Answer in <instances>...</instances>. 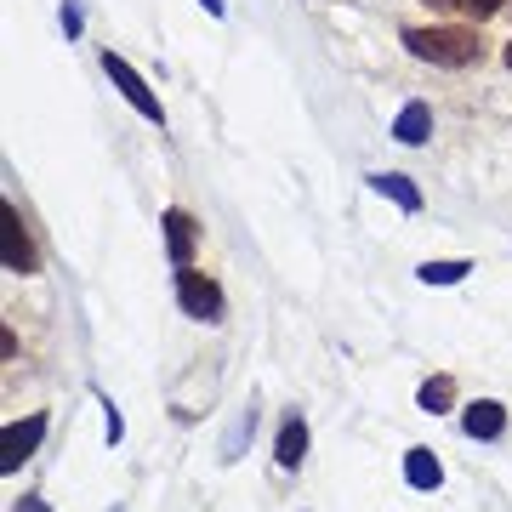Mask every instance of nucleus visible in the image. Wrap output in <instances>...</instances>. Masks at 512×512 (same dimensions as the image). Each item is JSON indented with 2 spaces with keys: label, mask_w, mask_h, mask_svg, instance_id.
<instances>
[{
  "label": "nucleus",
  "mask_w": 512,
  "mask_h": 512,
  "mask_svg": "<svg viewBox=\"0 0 512 512\" xmlns=\"http://www.w3.org/2000/svg\"><path fill=\"white\" fill-rule=\"evenodd\" d=\"M0 222H6V239H0V251H6V274H35V245H29V234H23L18 205H0Z\"/></svg>",
  "instance_id": "nucleus-5"
},
{
  "label": "nucleus",
  "mask_w": 512,
  "mask_h": 512,
  "mask_svg": "<svg viewBox=\"0 0 512 512\" xmlns=\"http://www.w3.org/2000/svg\"><path fill=\"white\" fill-rule=\"evenodd\" d=\"M427 6H433V12H450V0H427Z\"/></svg>",
  "instance_id": "nucleus-17"
},
{
  "label": "nucleus",
  "mask_w": 512,
  "mask_h": 512,
  "mask_svg": "<svg viewBox=\"0 0 512 512\" xmlns=\"http://www.w3.org/2000/svg\"><path fill=\"white\" fill-rule=\"evenodd\" d=\"M302 456H308V421L291 416L285 427H279V450H274V461H279V467H302Z\"/></svg>",
  "instance_id": "nucleus-10"
},
{
  "label": "nucleus",
  "mask_w": 512,
  "mask_h": 512,
  "mask_svg": "<svg viewBox=\"0 0 512 512\" xmlns=\"http://www.w3.org/2000/svg\"><path fill=\"white\" fill-rule=\"evenodd\" d=\"M177 302H183L188 319H205V325H217L222 319V285L211 274H200L194 262L177 268Z\"/></svg>",
  "instance_id": "nucleus-2"
},
{
  "label": "nucleus",
  "mask_w": 512,
  "mask_h": 512,
  "mask_svg": "<svg viewBox=\"0 0 512 512\" xmlns=\"http://www.w3.org/2000/svg\"><path fill=\"white\" fill-rule=\"evenodd\" d=\"M416 274H421V285H461L473 274V262H421Z\"/></svg>",
  "instance_id": "nucleus-13"
},
{
  "label": "nucleus",
  "mask_w": 512,
  "mask_h": 512,
  "mask_svg": "<svg viewBox=\"0 0 512 512\" xmlns=\"http://www.w3.org/2000/svg\"><path fill=\"white\" fill-rule=\"evenodd\" d=\"M450 12H461V18L484 23V18H495V12H501V0H450Z\"/></svg>",
  "instance_id": "nucleus-14"
},
{
  "label": "nucleus",
  "mask_w": 512,
  "mask_h": 512,
  "mask_svg": "<svg viewBox=\"0 0 512 512\" xmlns=\"http://www.w3.org/2000/svg\"><path fill=\"white\" fill-rule=\"evenodd\" d=\"M507 69H512V46H507Z\"/></svg>",
  "instance_id": "nucleus-18"
},
{
  "label": "nucleus",
  "mask_w": 512,
  "mask_h": 512,
  "mask_svg": "<svg viewBox=\"0 0 512 512\" xmlns=\"http://www.w3.org/2000/svg\"><path fill=\"white\" fill-rule=\"evenodd\" d=\"M416 404L427 410V416H444V410L456 404V382H450V376H427L421 393H416Z\"/></svg>",
  "instance_id": "nucleus-12"
},
{
  "label": "nucleus",
  "mask_w": 512,
  "mask_h": 512,
  "mask_svg": "<svg viewBox=\"0 0 512 512\" xmlns=\"http://www.w3.org/2000/svg\"><path fill=\"white\" fill-rule=\"evenodd\" d=\"M194 245H200V222L188 217L183 205H171V211H165V251H171V262H177V268H188Z\"/></svg>",
  "instance_id": "nucleus-6"
},
{
  "label": "nucleus",
  "mask_w": 512,
  "mask_h": 512,
  "mask_svg": "<svg viewBox=\"0 0 512 512\" xmlns=\"http://www.w3.org/2000/svg\"><path fill=\"white\" fill-rule=\"evenodd\" d=\"M205 12H211V18H222V0H200Z\"/></svg>",
  "instance_id": "nucleus-16"
},
{
  "label": "nucleus",
  "mask_w": 512,
  "mask_h": 512,
  "mask_svg": "<svg viewBox=\"0 0 512 512\" xmlns=\"http://www.w3.org/2000/svg\"><path fill=\"white\" fill-rule=\"evenodd\" d=\"M370 188H376L382 200H393L399 211H421V188L410 183V177H399V171H376V177H370Z\"/></svg>",
  "instance_id": "nucleus-9"
},
{
  "label": "nucleus",
  "mask_w": 512,
  "mask_h": 512,
  "mask_svg": "<svg viewBox=\"0 0 512 512\" xmlns=\"http://www.w3.org/2000/svg\"><path fill=\"white\" fill-rule=\"evenodd\" d=\"M393 137H399V143H427V137H433V109H427V103H404L399 109V120H393Z\"/></svg>",
  "instance_id": "nucleus-8"
},
{
  "label": "nucleus",
  "mask_w": 512,
  "mask_h": 512,
  "mask_svg": "<svg viewBox=\"0 0 512 512\" xmlns=\"http://www.w3.org/2000/svg\"><path fill=\"white\" fill-rule=\"evenodd\" d=\"M461 427H467V439H501L507 433V410L495 399H478L461 410Z\"/></svg>",
  "instance_id": "nucleus-7"
},
{
  "label": "nucleus",
  "mask_w": 512,
  "mask_h": 512,
  "mask_svg": "<svg viewBox=\"0 0 512 512\" xmlns=\"http://www.w3.org/2000/svg\"><path fill=\"white\" fill-rule=\"evenodd\" d=\"M404 478H410V490H439L444 467H439L433 450H410V456H404Z\"/></svg>",
  "instance_id": "nucleus-11"
},
{
  "label": "nucleus",
  "mask_w": 512,
  "mask_h": 512,
  "mask_svg": "<svg viewBox=\"0 0 512 512\" xmlns=\"http://www.w3.org/2000/svg\"><path fill=\"white\" fill-rule=\"evenodd\" d=\"M404 46H410L421 63H439V69H467V63L484 57L478 29H450V23H433V29H404Z\"/></svg>",
  "instance_id": "nucleus-1"
},
{
  "label": "nucleus",
  "mask_w": 512,
  "mask_h": 512,
  "mask_svg": "<svg viewBox=\"0 0 512 512\" xmlns=\"http://www.w3.org/2000/svg\"><path fill=\"white\" fill-rule=\"evenodd\" d=\"M18 512H46V501H40V495H23V507Z\"/></svg>",
  "instance_id": "nucleus-15"
},
{
  "label": "nucleus",
  "mask_w": 512,
  "mask_h": 512,
  "mask_svg": "<svg viewBox=\"0 0 512 512\" xmlns=\"http://www.w3.org/2000/svg\"><path fill=\"white\" fill-rule=\"evenodd\" d=\"M46 439V416H29V421H12L6 433H0V473H18L23 461L40 450Z\"/></svg>",
  "instance_id": "nucleus-4"
},
{
  "label": "nucleus",
  "mask_w": 512,
  "mask_h": 512,
  "mask_svg": "<svg viewBox=\"0 0 512 512\" xmlns=\"http://www.w3.org/2000/svg\"><path fill=\"white\" fill-rule=\"evenodd\" d=\"M103 69H109V80H114V92L126 97L131 109L143 114V120H165V109H160V97L148 92V80L137 69H131L126 57H114V52H103Z\"/></svg>",
  "instance_id": "nucleus-3"
}]
</instances>
